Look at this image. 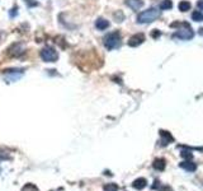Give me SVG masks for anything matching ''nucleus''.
<instances>
[{"instance_id": "obj_1", "label": "nucleus", "mask_w": 203, "mask_h": 191, "mask_svg": "<svg viewBox=\"0 0 203 191\" xmlns=\"http://www.w3.org/2000/svg\"><path fill=\"white\" fill-rule=\"evenodd\" d=\"M160 17V10L159 8H150L147 10H144L140 14L137 15V22L141 24H147V23H152L154 20H156Z\"/></svg>"}, {"instance_id": "obj_2", "label": "nucleus", "mask_w": 203, "mask_h": 191, "mask_svg": "<svg viewBox=\"0 0 203 191\" xmlns=\"http://www.w3.org/2000/svg\"><path fill=\"white\" fill-rule=\"evenodd\" d=\"M103 44L107 50H114L121 46V35L120 32H112L103 38Z\"/></svg>"}, {"instance_id": "obj_3", "label": "nucleus", "mask_w": 203, "mask_h": 191, "mask_svg": "<svg viewBox=\"0 0 203 191\" xmlns=\"http://www.w3.org/2000/svg\"><path fill=\"white\" fill-rule=\"evenodd\" d=\"M39 56H41V59L43 60L45 62H55L59 59L57 51L53 49V47H51V46H46V47L42 49L39 51Z\"/></svg>"}, {"instance_id": "obj_4", "label": "nucleus", "mask_w": 203, "mask_h": 191, "mask_svg": "<svg viewBox=\"0 0 203 191\" xmlns=\"http://www.w3.org/2000/svg\"><path fill=\"white\" fill-rule=\"evenodd\" d=\"M24 51H26L24 44H22V42H15V44L9 46V49L6 50V55L9 57H19L24 54Z\"/></svg>"}, {"instance_id": "obj_5", "label": "nucleus", "mask_w": 203, "mask_h": 191, "mask_svg": "<svg viewBox=\"0 0 203 191\" xmlns=\"http://www.w3.org/2000/svg\"><path fill=\"white\" fill-rule=\"evenodd\" d=\"M173 37L174 38H179V40H183V41H189V40H192L194 37V32L192 31L189 24H187L185 28H183V29H177L173 33Z\"/></svg>"}, {"instance_id": "obj_6", "label": "nucleus", "mask_w": 203, "mask_h": 191, "mask_svg": "<svg viewBox=\"0 0 203 191\" xmlns=\"http://www.w3.org/2000/svg\"><path fill=\"white\" fill-rule=\"evenodd\" d=\"M144 41H145V35L144 33H136L128 40V46L137 47V46H140Z\"/></svg>"}, {"instance_id": "obj_7", "label": "nucleus", "mask_w": 203, "mask_h": 191, "mask_svg": "<svg viewBox=\"0 0 203 191\" xmlns=\"http://www.w3.org/2000/svg\"><path fill=\"white\" fill-rule=\"evenodd\" d=\"M124 4L132 10H140L144 6L142 0H124Z\"/></svg>"}, {"instance_id": "obj_8", "label": "nucleus", "mask_w": 203, "mask_h": 191, "mask_svg": "<svg viewBox=\"0 0 203 191\" xmlns=\"http://www.w3.org/2000/svg\"><path fill=\"white\" fill-rule=\"evenodd\" d=\"M160 136H161V144L163 145H168L170 142H174V138L172 136V134L164 131V130H160Z\"/></svg>"}, {"instance_id": "obj_9", "label": "nucleus", "mask_w": 203, "mask_h": 191, "mask_svg": "<svg viewBox=\"0 0 203 191\" xmlns=\"http://www.w3.org/2000/svg\"><path fill=\"white\" fill-rule=\"evenodd\" d=\"M179 166L183 168V169H185L187 172H194L196 169H197V164L193 163V162H190V161H183Z\"/></svg>"}, {"instance_id": "obj_10", "label": "nucleus", "mask_w": 203, "mask_h": 191, "mask_svg": "<svg viewBox=\"0 0 203 191\" xmlns=\"http://www.w3.org/2000/svg\"><path fill=\"white\" fill-rule=\"evenodd\" d=\"M95 27H97L99 31H104L109 27V22L104 18H98L97 20H95Z\"/></svg>"}, {"instance_id": "obj_11", "label": "nucleus", "mask_w": 203, "mask_h": 191, "mask_svg": "<svg viewBox=\"0 0 203 191\" xmlns=\"http://www.w3.org/2000/svg\"><path fill=\"white\" fill-rule=\"evenodd\" d=\"M146 185H147V181H146V178H144V177H140V178L135 180L133 184H132V186H133L135 189H137V190H142V189H145Z\"/></svg>"}, {"instance_id": "obj_12", "label": "nucleus", "mask_w": 203, "mask_h": 191, "mask_svg": "<svg viewBox=\"0 0 203 191\" xmlns=\"http://www.w3.org/2000/svg\"><path fill=\"white\" fill-rule=\"evenodd\" d=\"M165 166H166L165 159H163V158H156L154 161V163H152V167L155 169H157V171H163V169L165 168Z\"/></svg>"}, {"instance_id": "obj_13", "label": "nucleus", "mask_w": 203, "mask_h": 191, "mask_svg": "<svg viewBox=\"0 0 203 191\" xmlns=\"http://www.w3.org/2000/svg\"><path fill=\"white\" fill-rule=\"evenodd\" d=\"M190 3L187 2V0H181V2L178 4V8L180 12H188V10H190Z\"/></svg>"}, {"instance_id": "obj_14", "label": "nucleus", "mask_w": 203, "mask_h": 191, "mask_svg": "<svg viewBox=\"0 0 203 191\" xmlns=\"http://www.w3.org/2000/svg\"><path fill=\"white\" fill-rule=\"evenodd\" d=\"M159 8H160V10H169V9L173 8V2L172 0H163V2L160 3Z\"/></svg>"}, {"instance_id": "obj_15", "label": "nucleus", "mask_w": 203, "mask_h": 191, "mask_svg": "<svg viewBox=\"0 0 203 191\" xmlns=\"http://www.w3.org/2000/svg\"><path fill=\"white\" fill-rule=\"evenodd\" d=\"M192 19L196 20V22H202V20H203V14L199 12V10H196V12L192 13Z\"/></svg>"}, {"instance_id": "obj_16", "label": "nucleus", "mask_w": 203, "mask_h": 191, "mask_svg": "<svg viewBox=\"0 0 203 191\" xmlns=\"http://www.w3.org/2000/svg\"><path fill=\"white\" fill-rule=\"evenodd\" d=\"M118 190V186L116 184H108L104 186V191H117Z\"/></svg>"}, {"instance_id": "obj_17", "label": "nucleus", "mask_w": 203, "mask_h": 191, "mask_svg": "<svg viewBox=\"0 0 203 191\" xmlns=\"http://www.w3.org/2000/svg\"><path fill=\"white\" fill-rule=\"evenodd\" d=\"M113 17L116 18V22H122V20L124 19V15H123V13L121 12V10H118L117 13H114Z\"/></svg>"}, {"instance_id": "obj_18", "label": "nucleus", "mask_w": 203, "mask_h": 191, "mask_svg": "<svg viewBox=\"0 0 203 191\" xmlns=\"http://www.w3.org/2000/svg\"><path fill=\"white\" fill-rule=\"evenodd\" d=\"M180 155L183 158H187V159H192V157H193V154L190 153V151H183L180 153Z\"/></svg>"}, {"instance_id": "obj_19", "label": "nucleus", "mask_w": 203, "mask_h": 191, "mask_svg": "<svg viewBox=\"0 0 203 191\" xmlns=\"http://www.w3.org/2000/svg\"><path fill=\"white\" fill-rule=\"evenodd\" d=\"M24 2H26V4H27L28 8L37 6V5H38V3H37V2H33V0H24Z\"/></svg>"}, {"instance_id": "obj_20", "label": "nucleus", "mask_w": 203, "mask_h": 191, "mask_svg": "<svg viewBox=\"0 0 203 191\" xmlns=\"http://www.w3.org/2000/svg\"><path fill=\"white\" fill-rule=\"evenodd\" d=\"M17 10H18V8L14 6V8L12 9V12H10V17H15V15H17Z\"/></svg>"}, {"instance_id": "obj_21", "label": "nucleus", "mask_w": 203, "mask_h": 191, "mask_svg": "<svg viewBox=\"0 0 203 191\" xmlns=\"http://www.w3.org/2000/svg\"><path fill=\"white\" fill-rule=\"evenodd\" d=\"M197 6H198V9L203 10V0H198V2H197Z\"/></svg>"}, {"instance_id": "obj_22", "label": "nucleus", "mask_w": 203, "mask_h": 191, "mask_svg": "<svg viewBox=\"0 0 203 191\" xmlns=\"http://www.w3.org/2000/svg\"><path fill=\"white\" fill-rule=\"evenodd\" d=\"M152 36H154L155 38H156V37H159V36H160V32H159V31H155L154 33H152Z\"/></svg>"}, {"instance_id": "obj_23", "label": "nucleus", "mask_w": 203, "mask_h": 191, "mask_svg": "<svg viewBox=\"0 0 203 191\" xmlns=\"http://www.w3.org/2000/svg\"><path fill=\"white\" fill-rule=\"evenodd\" d=\"M199 35H202V36H203V28H201V29H199Z\"/></svg>"}, {"instance_id": "obj_24", "label": "nucleus", "mask_w": 203, "mask_h": 191, "mask_svg": "<svg viewBox=\"0 0 203 191\" xmlns=\"http://www.w3.org/2000/svg\"><path fill=\"white\" fill-rule=\"evenodd\" d=\"M0 38H2V33H0Z\"/></svg>"}]
</instances>
